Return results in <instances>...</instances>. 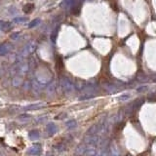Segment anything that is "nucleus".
Masks as SVG:
<instances>
[{
    "label": "nucleus",
    "instance_id": "1",
    "mask_svg": "<svg viewBox=\"0 0 156 156\" xmlns=\"http://www.w3.org/2000/svg\"><path fill=\"white\" fill-rule=\"evenodd\" d=\"M12 24L10 22H4V20H0V31L7 32V31L12 29Z\"/></svg>",
    "mask_w": 156,
    "mask_h": 156
},
{
    "label": "nucleus",
    "instance_id": "2",
    "mask_svg": "<svg viewBox=\"0 0 156 156\" xmlns=\"http://www.w3.org/2000/svg\"><path fill=\"white\" fill-rule=\"evenodd\" d=\"M34 49H35V46L31 44V42H30V43H28L26 47H24L20 55H22V56H27V55H29L30 53H32Z\"/></svg>",
    "mask_w": 156,
    "mask_h": 156
},
{
    "label": "nucleus",
    "instance_id": "3",
    "mask_svg": "<svg viewBox=\"0 0 156 156\" xmlns=\"http://www.w3.org/2000/svg\"><path fill=\"white\" fill-rule=\"evenodd\" d=\"M9 51H10V45L8 43H4V44L0 45V56H4Z\"/></svg>",
    "mask_w": 156,
    "mask_h": 156
},
{
    "label": "nucleus",
    "instance_id": "4",
    "mask_svg": "<svg viewBox=\"0 0 156 156\" xmlns=\"http://www.w3.org/2000/svg\"><path fill=\"white\" fill-rule=\"evenodd\" d=\"M39 151H40V145L34 144V145L29 148L27 152H28V154H37V153H39Z\"/></svg>",
    "mask_w": 156,
    "mask_h": 156
},
{
    "label": "nucleus",
    "instance_id": "5",
    "mask_svg": "<svg viewBox=\"0 0 156 156\" xmlns=\"http://www.w3.org/2000/svg\"><path fill=\"white\" fill-rule=\"evenodd\" d=\"M33 8H34V5L33 4H30V3H28V4H26V5H24V9H22V10H24V13H30L31 11L33 10Z\"/></svg>",
    "mask_w": 156,
    "mask_h": 156
},
{
    "label": "nucleus",
    "instance_id": "6",
    "mask_svg": "<svg viewBox=\"0 0 156 156\" xmlns=\"http://www.w3.org/2000/svg\"><path fill=\"white\" fill-rule=\"evenodd\" d=\"M27 20L26 18H24V17H17L14 19V22H16V24H24V22H26Z\"/></svg>",
    "mask_w": 156,
    "mask_h": 156
},
{
    "label": "nucleus",
    "instance_id": "7",
    "mask_svg": "<svg viewBox=\"0 0 156 156\" xmlns=\"http://www.w3.org/2000/svg\"><path fill=\"white\" fill-rule=\"evenodd\" d=\"M56 130H57V128L54 124H49V125L47 126V131L50 133V134H54V133L56 132Z\"/></svg>",
    "mask_w": 156,
    "mask_h": 156
},
{
    "label": "nucleus",
    "instance_id": "8",
    "mask_svg": "<svg viewBox=\"0 0 156 156\" xmlns=\"http://www.w3.org/2000/svg\"><path fill=\"white\" fill-rule=\"evenodd\" d=\"M29 137H30L32 139H36L39 137V133L37 131H32V132L29 133Z\"/></svg>",
    "mask_w": 156,
    "mask_h": 156
},
{
    "label": "nucleus",
    "instance_id": "9",
    "mask_svg": "<svg viewBox=\"0 0 156 156\" xmlns=\"http://www.w3.org/2000/svg\"><path fill=\"white\" fill-rule=\"evenodd\" d=\"M42 104H31V105H28V106L26 107V109H29V110H33V109H36L38 107H40Z\"/></svg>",
    "mask_w": 156,
    "mask_h": 156
},
{
    "label": "nucleus",
    "instance_id": "10",
    "mask_svg": "<svg viewBox=\"0 0 156 156\" xmlns=\"http://www.w3.org/2000/svg\"><path fill=\"white\" fill-rule=\"evenodd\" d=\"M39 22H40V20H39L38 19H36V20H32V22H30V24H29V27H34L35 26H37V24H39Z\"/></svg>",
    "mask_w": 156,
    "mask_h": 156
}]
</instances>
